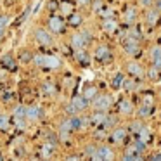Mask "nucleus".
I'll use <instances>...</instances> for the list:
<instances>
[{
	"label": "nucleus",
	"instance_id": "35",
	"mask_svg": "<svg viewBox=\"0 0 161 161\" xmlns=\"http://www.w3.org/2000/svg\"><path fill=\"white\" fill-rule=\"evenodd\" d=\"M43 90H45V92H49V94H54V92H56V88H54L52 85L45 83V85H43Z\"/></svg>",
	"mask_w": 161,
	"mask_h": 161
},
{
	"label": "nucleus",
	"instance_id": "21",
	"mask_svg": "<svg viewBox=\"0 0 161 161\" xmlns=\"http://www.w3.org/2000/svg\"><path fill=\"white\" fill-rule=\"evenodd\" d=\"M85 154H87L88 158H94V159H95V154H97V147H95V146H87V147H85Z\"/></svg>",
	"mask_w": 161,
	"mask_h": 161
},
{
	"label": "nucleus",
	"instance_id": "7",
	"mask_svg": "<svg viewBox=\"0 0 161 161\" xmlns=\"http://www.w3.org/2000/svg\"><path fill=\"white\" fill-rule=\"evenodd\" d=\"M71 43H73L75 49H81V47L87 43V38H85V35H73V38H71Z\"/></svg>",
	"mask_w": 161,
	"mask_h": 161
},
{
	"label": "nucleus",
	"instance_id": "14",
	"mask_svg": "<svg viewBox=\"0 0 161 161\" xmlns=\"http://www.w3.org/2000/svg\"><path fill=\"white\" fill-rule=\"evenodd\" d=\"M123 81H125V76H123L121 73H116V75H114V78H113V81H111L113 88H116V90H118V88L123 85Z\"/></svg>",
	"mask_w": 161,
	"mask_h": 161
},
{
	"label": "nucleus",
	"instance_id": "33",
	"mask_svg": "<svg viewBox=\"0 0 161 161\" xmlns=\"http://www.w3.org/2000/svg\"><path fill=\"white\" fill-rule=\"evenodd\" d=\"M125 159H140V154H137L135 151H133L132 154H126V156H125Z\"/></svg>",
	"mask_w": 161,
	"mask_h": 161
},
{
	"label": "nucleus",
	"instance_id": "27",
	"mask_svg": "<svg viewBox=\"0 0 161 161\" xmlns=\"http://www.w3.org/2000/svg\"><path fill=\"white\" fill-rule=\"evenodd\" d=\"M147 75H149V78H153V80H158V76H159V69H158V68L154 66L153 69L147 71Z\"/></svg>",
	"mask_w": 161,
	"mask_h": 161
},
{
	"label": "nucleus",
	"instance_id": "31",
	"mask_svg": "<svg viewBox=\"0 0 161 161\" xmlns=\"http://www.w3.org/2000/svg\"><path fill=\"white\" fill-rule=\"evenodd\" d=\"M139 133H140V140H144V142L149 139V130H147V128H142Z\"/></svg>",
	"mask_w": 161,
	"mask_h": 161
},
{
	"label": "nucleus",
	"instance_id": "19",
	"mask_svg": "<svg viewBox=\"0 0 161 161\" xmlns=\"http://www.w3.org/2000/svg\"><path fill=\"white\" fill-rule=\"evenodd\" d=\"M158 11H149V14H147V25H154V23L158 21Z\"/></svg>",
	"mask_w": 161,
	"mask_h": 161
},
{
	"label": "nucleus",
	"instance_id": "24",
	"mask_svg": "<svg viewBox=\"0 0 161 161\" xmlns=\"http://www.w3.org/2000/svg\"><path fill=\"white\" fill-rule=\"evenodd\" d=\"M104 30H106V31H114V30H116V21H113V19L106 21L104 23Z\"/></svg>",
	"mask_w": 161,
	"mask_h": 161
},
{
	"label": "nucleus",
	"instance_id": "26",
	"mask_svg": "<svg viewBox=\"0 0 161 161\" xmlns=\"http://www.w3.org/2000/svg\"><path fill=\"white\" fill-rule=\"evenodd\" d=\"M7 23H9V19L5 18V16H0V36H2V33H4V30H5V26H7Z\"/></svg>",
	"mask_w": 161,
	"mask_h": 161
},
{
	"label": "nucleus",
	"instance_id": "12",
	"mask_svg": "<svg viewBox=\"0 0 161 161\" xmlns=\"http://www.w3.org/2000/svg\"><path fill=\"white\" fill-rule=\"evenodd\" d=\"M119 111H121L123 114H128V113H132V102L126 101V99L119 101Z\"/></svg>",
	"mask_w": 161,
	"mask_h": 161
},
{
	"label": "nucleus",
	"instance_id": "32",
	"mask_svg": "<svg viewBox=\"0 0 161 161\" xmlns=\"http://www.w3.org/2000/svg\"><path fill=\"white\" fill-rule=\"evenodd\" d=\"M52 151H54V146L45 144V146H43V156H49V154H52Z\"/></svg>",
	"mask_w": 161,
	"mask_h": 161
},
{
	"label": "nucleus",
	"instance_id": "15",
	"mask_svg": "<svg viewBox=\"0 0 161 161\" xmlns=\"http://www.w3.org/2000/svg\"><path fill=\"white\" fill-rule=\"evenodd\" d=\"M104 119H106L104 111H97V113H94V114L90 116V121L92 123H104Z\"/></svg>",
	"mask_w": 161,
	"mask_h": 161
},
{
	"label": "nucleus",
	"instance_id": "34",
	"mask_svg": "<svg viewBox=\"0 0 161 161\" xmlns=\"http://www.w3.org/2000/svg\"><path fill=\"white\" fill-rule=\"evenodd\" d=\"M140 130H142V125H140V123H133L132 125V132L133 133H139Z\"/></svg>",
	"mask_w": 161,
	"mask_h": 161
},
{
	"label": "nucleus",
	"instance_id": "3",
	"mask_svg": "<svg viewBox=\"0 0 161 161\" xmlns=\"http://www.w3.org/2000/svg\"><path fill=\"white\" fill-rule=\"evenodd\" d=\"M114 158V154H113V151L109 149L108 146H102L97 149V154H95V159H113Z\"/></svg>",
	"mask_w": 161,
	"mask_h": 161
},
{
	"label": "nucleus",
	"instance_id": "28",
	"mask_svg": "<svg viewBox=\"0 0 161 161\" xmlns=\"http://www.w3.org/2000/svg\"><path fill=\"white\" fill-rule=\"evenodd\" d=\"M9 128V119L5 116H0V130H7Z\"/></svg>",
	"mask_w": 161,
	"mask_h": 161
},
{
	"label": "nucleus",
	"instance_id": "29",
	"mask_svg": "<svg viewBox=\"0 0 161 161\" xmlns=\"http://www.w3.org/2000/svg\"><path fill=\"white\" fill-rule=\"evenodd\" d=\"M76 59L80 61L81 64H87V56H85L83 50H80V52H76Z\"/></svg>",
	"mask_w": 161,
	"mask_h": 161
},
{
	"label": "nucleus",
	"instance_id": "6",
	"mask_svg": "<svg viewBox=\"0 0 161 161\" xmlns=\"http://www.w3.org/2000/svg\"><path fill=\"white\" fill-rule=\"evenodd\" d=\"M26 116H28L30 119H36L42 116V109L38 108V106H31V108L26 109Z\"/></svg>",
	"mask_w": 161,
	"mask_h": 161
},
{
	"label": "nucleus",
	"instance_id": "1",
	"mask_svg": "<svg viewBox=\"0 0 161 161\" xmlns=\"http://www.w3.org/2000/svg\"><path fill=\"white\" fill-rule=\"evenodd\" d=\"M109 106H111V97H109V95L102 94V95H95V97H94L95 111H106Z\"/></svg>",
	"mask_w": 161,
	"mask_h": 161
},
{
	"label": "nucleus",
	"instance_id": "2",
	"mask_svg": "<svg viewBox=\"0 0 161 161\" xmlns=\"http://www.w3.org/2000/svg\"><path fill=\"white\" fill-rule=\"evenodd\" d=\"M35 36L40 43H43V45H52V36H50V33L47 31V30H42V28L35 30Z\"/></svg>",
	"mask_w": 161,
	"mask_h": 161
},
{
	"label": "nucleus",
	"instance_id": "16",
	"mask_svg": "<svg viewBox=\"0 0 161 161\" xmlns=\"http://www.w3.org/2000/svg\"><path fill=\"white\" fill-rule=\"evenodd\" d=\"M125 50H126V54H137L139 52V47H137V43H133V38H132L130 43L125 45Z\"/></svg>",
	"mask_w": 161,
	"mask_h": 161
},
{
	"label": "nucleus",
	"instance_id": "20",
	"mask_svg": "<svg viewBox=\"0 0 161 161\" xmlns=\"http://www.w3.org/2000/svg\"><path fill=\"white\" fill-rule=\"evenodd\" d=\"M68 23H69L71 26H78L81 23V16L80 14H71L69 16V21H68Z\"/></svg>",
	"mask_w": 161,
	"mask_h": 161
},
{
	"label": "nucleus",
	"instance_id": "38",
	"mask_svg": "<svg viewBox=\"0 0 161 161\" xmlns=\"http://www.w3.org/2000/svg\"><path fill=\"white\" fill-rule=\"evenodd\" d=\"M23 59H25V61H30V54H26V52H25V56H23Z\"/></svg>",
	"mask_w": 161,
	"mask_h": 161
},
{
	"label": "nucleus",
	"instance_id": "18",
	"mask_svg": "<svg viewBox=\"0 0 161 161\" xmlns=\"http://www.w3.org/2000/svg\"><path fill=\"white\" fill-rule=\"evenodd\" d=\"M95 94H97V90H95V87H87L85 88V92H83V95L90 101V99H94L95 97Z\"/></svg>",
	"mask_w": 161,
	"mask_h": 161
},
{
	"label": "nucleus",
	"instance_id": "8",
	"mask_svg": "<svg viewBox=\"0 0 161 161\" xmlns=\"http://www.w3.org/2000/svg\"><path fill=\"white\" fill-rule=\"evenodd\" d=\"M2 66H4L5 69L14 71L16 69V63H14V59H12V56H4L2 57Z\"/></svg>",
	"mask_w": 161,
	"mask_h": 161
},
{
	"label": "nucleus",
	"instance_id": "10",
	"mask_svg": "<svg viewBox=\"0 0 161 161\" xmlns=\"http://www.w3.org/2000/svg\"><path fill=\"white\" fill-rule=\"evenodd\" d=\"M153 61H154V66L158 68V69H161V47H156V49H153Z\"/></svg>",
	"mask_w": 161,
	"mask_h": 161
},
{
	"label": "nucleus",
	"instance_id": "23",
	"mask_svg": "<svg viewBox=\"0 0 161 161\" xmlns=\"http://www.w3.org/2000/svg\"><path fill=\"white\" fill-rule=\"evenodd\" d=\"M69 121H71V126H73V130L81 128V125H83V119H81V118H71Z\"/></svg>",
	"mask_w": 161,
	"mask_h": 161
},
{
	"label": "nucleus",
	"instance_id": "41",
	"mask_svg": "<svg viewBox=\"0 0 161 161\" xmlns=\"http://www.w3.org/2000/svg\"><path fill=\"white\" fill-rule=\"evenodd\" d=\"M78 2H80V4H87L88 0H78Z\"/></svg>",
	"mask_w": 161,
	"mask_h": 161
},
{
	"label": "nucleus",
	"instance_id": "22",
	"mask_svg": "<svg viewBox=\"0 0 161 161\" xmlns=\"http://www.w3.org/2000/svg\"><path fill=\"white\" fill-rule=\"evenodd\" d=\"M151 113H153V108H151V106H142V108H140V111H139V114L142 116V118H146V116H149Z\"/></svg>",
	"mask_w": 161,
	"mask_h": 161
},
{
	"label": "nucleus",
	"instance_id": "40",
	"mask_svg": "<svg viewBox=\"0 0 161 161\" xmlns=\"http://www.w3.org/2000/svg\"><path fill=\"white\" fill-rule=\"evenodd\" d=\"M156 5H158V9L161 11V0H158V2H156Z\"/></svg>",
	"mask_w": 161,
	"mask_h": 161
},
{
	"label": "nucleus",
	"instance_id": "25",
	"mask_svg": "<svg viewBox=\"0 0 161 161\" xmlns=\"http://www.w3.org/2000/svg\"><path fill=\"white\" fill-rule=\"evenodd\" d=\"M36 66H47V56H35Z\"/></svg>",
	"mask_w": 161,
	"mask_h": 161
},
{
	"label": "nucleus",
	"instance_id": "30",
	"mask_svg": "<svg viewBox=\"0 0 161 161\" xmlns=\"http://www.w3.org/2000/svg\"><path fill=\"white\" fill-rule=\"evenodd\" d=\"M14 114L18 116V118H21V116H26V109L23 108V106H19V108H16V111H14Z\"/></svg>",
	"mask_w": 161,
	"mask_h": 161
},
{
	"label": "nucleus",
	"instance_id": "36",
	"mask_svg": "<svg viewBox=\"0 0 161 161\" xmlns=\"http://www.w3.org/2000/svg\"><path fill=\"white\" fill-rule=\"evenodd\" d=\"M63 9H66V11H71V5L68 4V2H66V4H64V2H63Z\"/></svg>",
	"mask_w": 161,
	"mask_h": 161
},
{
	"label": "nucleus",
	"instance_id": "11",
	"mask_svg": "<svg viewBox=\"0 0 161 161\" xmlns=\"http://www.w3.org/2000/svg\"><path fill=\"white\" fill-rule=\"evenodd\" d=\"M95 57H97V59H102V61H104L106 57H109V49H108L106 45L97 47V50H95Z\"/></svg>",
	"mask_w": 161,
	"mask_h": 161
},
{
	"label": "nucleus",
	"instance_id": "13",
	"mask_svg": "<svg viewBox=\"0 0 161 161\" xmlns=\"http://www.w3.org/2000/svg\"><path fill=\"white\" fill-rule=\"evenodd\" d=\"M128 71L133 75V76H142V73H144L142 68H140L137 63H130V64H128Z\"/></svg>",
	"mask_w": 161,
	"mask_h": 161
},
{
	"label": "nucleus",
	"instance_id": "5",
	"mask_svg": "<svg viewBox=\"0 0 161 161\" xmlns=\"http://www.w3.org/2000/svg\"><path fill=\"white\" fill-rule=\"evenodd\" d=\"M49 26H50V31H54V33H61L63 28H64L63 21H61L59 18H50L49 19Z\"/></svg>",
	"mask_w": 161,
	"mask_h": 161
},
{
	"label": "nucleus",
	"instance_id": "39",
	"mask_svg": "<svg viewBox=\"0 0 161 161\" xmlns=\"http://www.w3.org/2000/svg\"><path fill=\"white\" fill-rule=\"evenodd\" d=\"M153 159H161V154H156V156H153Z\"/></svg>",
	"mask_w": 161,
	"mask_h": 161
},
{
	"label": "nucleus",
	"instance_id": "4",
	"mask_svg": "<svg viewBox=\"0 0 161 161\" xmlns=\"http://www.w3.org/2000/svg\"><path fill=\"white\" fill-rule=\"evenodd\" d=\"M73 106L76 111H83V109L88 108V99L85 97V95H76V97L73 99Z\"/></svg>",
	"mask_w": 161,
	"mask_h": 161
},
{
	"label": "nucleus",
	"instance_id": "9",
	"mask_svg": "<svg viewBox=\"0 0 161 161\" xmlns=\"http://www.w3.org/2000/svg\"><path fill=\"white\" fill-rule=\"evenodd\" d=\"M125 137H126V130L125 128H116L114 132H113V140L114 142H123L125 140Z\"/></svg>",
	"mask_w": 161,
	"mask_h": 161
},
{
	"label": "nucleus",
	"instance_id": "17",
	"mask_svg": "<svg viewBox=\"0 0 161 161\" xmlns=\"http://www.w3.org/2000/svg\"><path fill=\"white\" fill-rule=\"evenodd\" d=\"M47 66H50V68H59L61 63H59V59H57V57L47 56Z\"/></svg>",
	"mask_w": 161,
	"mask_h": 161
},
{
	"label": "nucleus",
	"instance_id": "42",
	"mask_svg": "<svg viewBox=\"0 0 161 161\" xmlns=\"http://www.w3.org/2000/svg\"><path fill=\"white\" fill-rule=\"evenodd\" d=\"M142 2H144V4H149V2H151V0H142Z\"/></svg>",
	"mask_w": 161,
	"mask_h": 161
},
{
	"label": "nucleus",
	"instance_id": "37",
	"mask_svg": "<svg viewBox=\"0 0 161 161\" xmlns=\"http://www.w3.org/2000/svg\"><path fill=\"white\" fill-rule=\"evenodd\" d=\"M49 7H50V9H56L57 4H56V2H52V4H49Z\"/></svg>",
	"mask_w": 161,
	"mask_h": 161
}]
</instances>
